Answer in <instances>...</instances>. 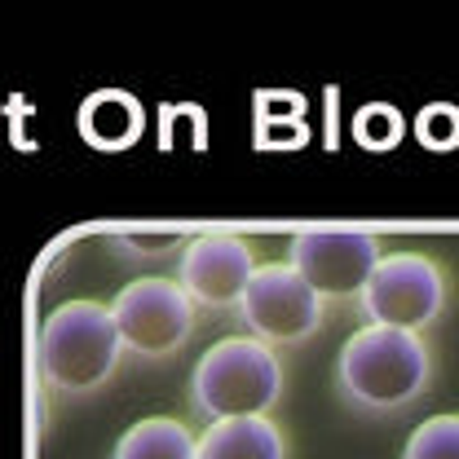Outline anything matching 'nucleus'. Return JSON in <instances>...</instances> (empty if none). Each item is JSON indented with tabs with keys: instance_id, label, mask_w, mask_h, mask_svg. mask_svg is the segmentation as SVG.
Masks as SVG:
<instances>
[{
	"instance_id": "2",
	"label": "nucleus",
	"mask_w": 459,
	"mask_h": 459,
	"mask_svg": "<svg viewBox=\"0 0 459 459\" xmlns=\"http://www.w3.org/2000/svg\"><path fill=\"white\" fill-rule=\"evenodd\" d=\"M279 398H283V358L247 332L208 344L190 371V406L204 424L270 415Z\"/></svg>"
},
{
	"instance_id": "12",
	"label": "nucleus",
	"mask_w": 459,
	"mask_h": 459,
	"mask_svg": "<svg viewBox=\"0 0 459 459\" xmlns=\"http://www.w3.org/2000/svg\"><path fill=\"white\" fill-rule=\"evenodd\" d=\"M402 459H459V411H442L415 424L402 446Z\"/></svg>"
},
{
	"instance_id": "5",
	"label": "nucleus",
	"mask_w": 459,
	"mask_h": 459,
	"mask_svg": "<svg viewBox=\"0 0 459 459\" xmlns=\"http://www.w3.org/2000/svg\"><path fill=\"white\" fill-rule=\"evenodd\" d=\"M234 314L243 318L247 336H256L279 353V349H296V344H309L318 336L327 300H318V291L287 261H256Z\"/></svg>"
},
{
	"instance_id": "7",
	"label": "nucleus",
	"mask_w": 459,
	"mask_h": 459,
	"mask_svg": "<svg viewBox=\"0 0 459 459\" xmlns=\"http://www.w3.org/2000/svg\"><path fill=\"white\" fill-rule=\"evenodd\" d=\"M380 256L385 238L362 226H305L287 247V265L318 291V300H358Z\"/></svg>"
},
{
	"instance_id": "9",
	"label": "nucleus",
	"mask_w": 459,
	"mask_h": 459,
	"mask_svg": "<svg viewBox=\"0 0 459 459\" xmlns=\"http://www.w3.org/2000/svg\"><path fill=\"white\" fill-rule=\"evenodd\" d=\"M195 459H287V437L274 415L217 420L195 433Z\"/></svg>"
},
{
	"instance_id": "3",
	"label": "nucleus",
	"mask_w": 459,
	"mask_h": 459,
	"mask_svg": "<svg viewBox=\"0 0 459 459\" xmlns=\"http://www.w3.org/2000/svg\"><path fill=\"white\" fill-rule=\"evenodd\" d=\"M124 358V344L115 332L111 305L75 296L49 309L45 327H40V371L49 380V389L66 398H84L98 394L115 376Z\"/></svg>"
},
{
	"instance_id": "8",
	"label": "nucleus",
	"mask_w": 459,
	"mask_h": 459,
	"mask_svg": "<svg viewBox=\"0 0 459 459\" xmlns=\"http://www.w3.org/2000/svg\"><path fill=\"white\" fill-rule=\"evenodd\" d=\"M252 270H256L252 238H243L234 230H204L177 256V287L190 296L195 309L234 314L247 291Z\"/></svg>"
},
{
	"instance_id": "11",
	"label": "nucleus",
	"mask_w": 459,
	"mask_h": 459,
	"mask_svg": "<svg viewBox=\"0 0 459 459\" xmlns=\"http://www.w3.org/2000/svg\"><path fill=\"white\" fill-rule=\"evenodd\" d=\"M80 133L102 146V151H124L128 142H137L142 133V107L133 93H119V89H107V93H93L80 111Z\"/></svg>"
},
{
	"instance_id": "13",
	"label": "nucleus",
	"mask_w": 459,
	"mask_h": 459,
	"mask_svg": "<svg viewBox=\"0 0 459 459\" xmlns=\"http://www.w3.org/2000/svg\"><path fill=\"white\" fill-rule=\"evenodd\" d=\"M353 133H358V142L371 146V151L398 146L402 142V115L394 111V107H385V102H371V107H362V111L353 115Z\"/></svg>"
},
{
	"instance_id": "6",
	"label": "nucleus",
	"mask_w": 459,
	"mask_h": 459,
	"mask_svg": "<svg viewBox=\"0 0 459 459\" xmlns=\"http://www.w3.org/2000/svg\"><path fill=\"white\" fill-rule=\"evenodd\" d=\"M111 318L124 353H137V358H169L177 349H186L199 327V309L177 287V279H164V274L128 279L115 291Z\"/></svg>"
},
{
	"instance_id": "4",
	"label": "nucleus",
	"mask_w": 459,
	"mask_h": 459,
	"mask_svg": "<svg viewBox=\"0 0 459 459\" xmlns=\"http://www.w3.org/2000/svg\"><path fill=\"white\" fill-rule=\"evenodd\" d=\"M446 270L415 247H394L376 261L371 279L358 296L362 323H380V327H398V332H420L433 327L446 314Z\"/></svg>"
},
{
	"instance_id": "1",
	"label": "nucleus",
	"mask_w": 459,
	"mask_h": 459,
	"mask_svg": "<svg viewBox=\"0 0 459 459\" xmlns=\"http://www.w3.org/2000/svg\"><path fill=\"white\" fill-rule=\"evenodd\" d=\"M433 385V349L420 332L362 323L336 353V389L362 415H402Z\"/></svg>"
},
{
	"instance_id": "14",
	"label": "nucleus",
	"mask_w": 459,
	"mask_h": 459,
	"mask_svg": "<svg viewBox=\"0 0 459 459\" xmlns=\"http://www.w3.org/2000/svg\"><path fill=\"white\" fill-rule=\"evenodd\" d=\"M420 142H429L433 151L455 146V142H459V111H455V107L437 102V107H429V111L420 115Z\"/></svg>"
},
{
	"instance_id": "10",
	"label": "nucleus",
	"mask_w": 459,
	"mask_h": 459,
	"mask_svg": "<svg viewBox=\"0 0 459 459\" xmlns=\"http://www.w3.org/2000/svg\"><path fill=\"white\" fill-rule=\"evenodd\" d=\"M111 459H195V429L177 415H146L119 433Z\"/></svg>"
}]
</instances>
